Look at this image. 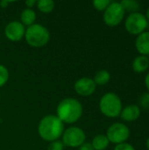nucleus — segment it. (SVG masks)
Segmentation results:
<instances>
[{"label":"nucleus","mask_w":149,"mask_h":150,"mask_svg":"<svg viewBox=\"0 0 149 150\" xmlns=\"http://www.w3.org/2000/svg\"><path fill=\"white\" fill-rule=\"evenodd\" d=\"M40 136L46 142L57 141L64 132L63 122L56 115H47L38 127Z\"/></svg>","instance_id":"1"},{"label":"nucleus","mask_w":149,"mask_h":150,"mask_svg":"<svg viewBox=\"0 0 149 150\" xmlns=\"http://www.w3.org/2000/svg\"><path fill=\"white\" fill-rule=\"evenodd\" d=\"M57 117L67 124H72L80 120L83 115V105L76 98L62 99L57 106Z\"/></svg>","instance_id":"2"},{"label":"nucleus","mask_w":149,"mask_h":150,"mask_svg":"<svg viewBox=\"0 0 149 150\" xmlns=\"http://www.w3.org/2000/svg\"><path fill=\"white\" fill-rule=\"evenodd\" d=\"M99 109L105 116L108 118H117L120 115L123 109L122 101L116 93H105L100 98Z\"/></svg>","instance_id":"3"},{"label":"nucleus","mask_w":149,"mask_h":150,"mask_svg":"<svg viewBox=\"0 0 149 150\" xmlns=\"http://www.w3.org/2000/svg\"><path fill=\"white\" fill-rule=\"evenodd\" d=\"M25 38L27 44L31 47H40L49 41L50 33L42 25L33 24L25 29Z\"/></svg>","instance_id":"4"},{"label":"nucleus","mask_w":149,"mask_h":150,"mask_svg":"<svg viewBox=\"0 0 149 150\" xmlns=\"http://www.w3.org/2000/svg\"><path fill=\"white\" fill-rule=\"evenodd\" d=\"M148 26V21L146 18L145 14L139 11L130 13L125 21L126 30L133 35L141 34L146 31Z\"/></svg>","instance_id":"5"},{"label":"nucleus","mask_w":149,"mask_h":150,"mask_svg":"<svg viewBox=\"0 0 149 150\" xmlns=\"http://www.w3.org/2000/svg\"><path fill=\"white\" fill-rule=\"evenodd\" d=\"M125 10L120 2H111L109 6L104 11L103 19L108 26H117L124 19Z\"/></svg>","instance_id":"6"},{"label":"nucleus","mask_w":149,"mask_h":150,"mask_svg":"<svg viewBox=\"0 0 149 150\" xmlns=\"http://www.w3.org/2000/svg\"><path fill=\"white\" fill-rule=\"evenodd\" d=\"M131 134L129 127L121 122H116L112 124L106 132V137L110 142L113 144H120L126 142Z\"/></svg>","instance_id":"7"},{"label":"nucleus","mask_w":149,"mask_h":150,"mask_svg":"<svg viewBox=\"0 0 149 150\" xmlns=\"http://www.w3.org/2000/svg\"><path fill=\"white\" fill-rule=\"evenodd\" d=\"M86 139L85 133L77 127H71L66 129L62 134V143L70 148H78L84 143Z\"/></svg>","instance_id":"8"},{"label":"nucleus","mask_w":149,"mask_h":150,"mask_svg":"<svg viewBox=\"0 0 149 150\" xmlns=\"http://www.w3.org/2000/svg\"><path fill=\"white\" fill-rule=\"evenodd\" d=\"M25 25L19 21H11L4 28L5 37L11 41H19L25 37Z\"/></svg>","instance_id":"9"},{"label":"nucleus","mask_w":149,"mask_h":150,"mask_svg":"<svg viewBox=\"0 0 149 150\" xmlns=\"http://www.w3.org/2000/svg\"><path fill=\"white\" fill-rule=\"evenodd\" d=\"M96 83L90 77H82L75 83L74 88L76 92L83 97L92 95L96 91Z\"/></svg>","instance_id":"10"},{"label":"nucleus","mask_w":149,"mask_h":150,"mask_svg":"<svg viewBox=\"0 0 149 150\" xmlns=\"http://www.w3.org/2000/svg\"><path fill=\"white\" fill-rule=\"evenodd\" d=\"M120 118L126 122H133L141 116V108L138 105L133 104L124 107L120 113Z\"/></svg>","instance_id":"11"},{"label":"nucleus","mask_w":149,"mask_h":150,"mask_svg":"<svg viewBox=\"0 0 149 150\" xmlns=\"http://www.w3.org/2000/svg\"><path fill=\"white\" fill-rule=\"evenodd\" d=\"M135 48L141 55H149V32L145 31L137 35L135 39Z\"/></svg>","instance_id":"12"},{"label":"nucleus","mask_w":149,"mask_h":150,"mask_svg":"<svg viewBox=\"0 0 149 150\" xmlns=\"http://www.w3.org/2000/svg\"><path fill=\"white\" fill-rule=\"evenodd\" d=\"M132 67L134 72L143 73L149 68V58L145 55H139L134 58L132 63Z\"/></svg>","instance_id":"13"},{"label":"nucleus","mask_w":149,"mask_h":150,"mask_svg":"<svg viewBox=\"0 0 149 150\" xmlns=\"http://www.w3.org/2000/svg\"><path fill=\"white\" fill-rule=\"evenodd\" d=\"M20 19L21 23L25 25H32L34 24V21L36 19V13L32 9L25 8L22 11L20 14Z\"/></svg>","instance_id":"14"},{"label":"nucleus","mask_w":149,"mask_h":150,"mask_svg":"<svg viewBox=\"0 0 149 150\" xmlns=\"http://www.w3.org/2000/svg\"><path fill=\"white\" fill-rule=\"evenodd\" d=\"M110 144L109 140L105 134H97L92 141V147L94 150H105Z\"/></svg>","instance_id":"15"},{"label":"nucleus","mask_w":149,"mask_h":150,"mask_svg":"<svg viewBox=\"0 0 149 150\" xmlns=\"http://www.w3.org/2000/svg\"><path fill=\"white\" fill-rule=\"evenodd\" d=\"M111 79V74L106 69H101L94 76L93 81L96 85H105Z\"/></svg>","instance_id":"16"},{"label":"nucleus","mask_w":149,"mask_h":150,"mask_svg":"<svg viewBox=\"0 0 149 150\" xmlns=\"http://www.w3.org/2000/svg\"><path fill=\"white\" fill-rule=\"evenodd\" d=\"M38 9L43 13H49L54 8V2L53 0H40L37 1Z\"/></svg>","instance_id":"17"},{"label":"nucleus","mask_w":149,"mask_h":150,"mask_svg":"<svg viewBox=\"0 0 149 150\" xmlns=\"http://www.w3.org/2000/svg\"><path fill=\"white\" fill-rule=\"evenodd\" d=\"M121 5L123 6L125 11H130L131 13L133 12H137V11L140 8V4L138 1L135 0H123L120 2Z\"/></svg>","instance_id":"18"},{"label":"nucleus","mask_w":149,"mask_h":150,"mask_svg":"<svg viewBox=\"0 0 149 150\" xmlns=\"http://www.w3.org/2000/svg\"><path fill=\"white\" fill-rule=\"evenodd\" d=\"M92 4L96 10L99 11H105L106 8L109 6V4H111V1L110 0H94Z\"/></svg>","instance_id":"19"},{"label":"nucleus","mask_w":149,"mask_h":150,"mask_svg":"<svg viewBox=\"0 0 149 150\" xmlns=\"http://www.w3.org/2000/svg\"><path fill=\"white\" fill-rule=\"evenodd\" d=\"M9 79V71L4 65L0 64V87L4 86Z\"/></svg>","instance_id":"20"},{"label":"nucleus","mask_w":149,"mask_h":150,"mask_svg":"<svg viewBox=\"0 0 149 150\" xmlns=\"http://www.w3.org/2000/svg\"><path fill=\"white\" fill-rule=\"evenodd\" d=\"M64 144L61 141H54L52 142L49 146L47 147V150H63L64 149Z\"/></svg>","instance_id":"21"},{"label":"nucleus","mask_w":149,"mask_h":150,"mask_svg":"<svg viewBox=\"0 0 149 150\" xmlns=\"http://www.w3.org/2000/svg\"><path fill=\"white\" fill-rule=\"evenodd\" d=\"M140 105L144 109H149V92L141 95L140 98Z\"/></svg>","instance_id":"22"},{"label":"nucleus","mask_w":149,"mask_h":150,"mask_svg":"<svg viewBox=\"0 0 149 150\" xmlns=\"http://www.w3.org/2000/svg\"><path fill=\"white\" fill-rule=\"evenodd\" d=\"M113 150H136V149H135V148H134L132 144L127 143V142H124V143H120V144L116 145Z\"/></svg>","instance_id":"23"},{"label":"nucleus","mask_w":149,"mask_h":150,"mask_svg":"<svg viewBox=\"0 0 149 150\" xmlns=\"http://www.w3.org/2000/svg\"><path fill=\"white\" fill-rule=\"evenodd\" d=\"M79 150H94L91 143L89 142H84L79 147Z\"/></svg>","instance_id":"24"},{"label":"nucleus","mask_w":149,"mask_h":150,"mask_svg":"<svg viewBox=\"0 0 149 150\" xmlns=\"http://www.w3.org/2000/svg\"><path fill=\"white\" fill-rule=\"evenodd\" d=\"M36 4H37V1H35V0H26L25 1V5L27 6V8H30V9Z\"/></svg>","instance_id":"25"},{"label":"nucleus","mask_w":149,"mask_h":150,"mask_svg":"<svg viewBox=\"0 0 149 150\" xmlns=\"http://www.w3.org/2000/svg\"><path fill=\"white\" fill-rule=\"evenodd\" d=\"M144 83H145V86H146L147 90L149 91V72L146 75V76H145Z\"/></svg>","instance_id":"26"},{"label":"nucleus","mask_w":149,"mask_h":150,"mask_svg":"<svg viewBox=\"0 0 149 150\" xmlns=\"http://www.w3.org/2000/svg\"><path fill=\"white\" fill-rule=\"evenodd\" d=\"M11 2H10V1H1L0 2V6L2 7V8H5V7H7L8 5H9V4H11Z\"/></svg>","instance_id":"27"},{"label":"nucleus","mask_w":149,"mask_h":150,"mask_svg":"<svg viewBox=\"0 0 149 150\" xmlns=\"http://www.w3.org/2000/svg\"><path fill=\"white\" fill-rule=\"evenodd\" d=\"M145 17H146V18L148 19V21L149 22V6H148V8L147 9V11H146V14H145Z\"/></svg>","instance_id":"28"},{"label":"nucleus","mask_w":149,"mask_h":150,"mask_svg":"<svg viewBox=\"0 0 149 150\" xmlns=\"http://www.w3.org/2000/svg\"><path fill=\"white\" fill-rule=\"evenodd\" d=\"M146 147H147L148 150H149V137L147 139V141H146Z\"/></svg>","instance_id":"29"}]
</instances>
